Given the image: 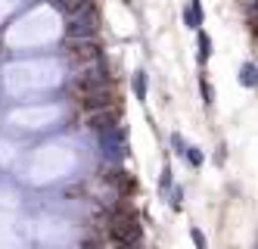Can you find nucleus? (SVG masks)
<instances>
[{"label": "nucleus", "mask_w": 258, "mask_h": 249, "mask_svg": "<svg viewBox=\"0 0 258 249\" xmlns=\"http://www.w3.org/2000/svg\"><path fill=\"white\" fill-rule=\"evenodd\" d=\"M97 31V13L90 10L87 4H81L75 10V16L69 19V25H66V34L69 37H94Z\"/></svg>", "instance_id": "nucleus-1"}, {"label": "nucleus", "mask_w": 258, "mask_h": 249, "mask_svg": "<svg viewBox=\"0 0 258 249\" xmlns=\"http://www.w3.org/2000/svg\"><path fill=\"white\" fill-rule=\"evenodd\" d=\"M100 140H103V153H106V159H109V162H118V159L124 156V137H121V131H118V128L100 134Z\"/></svg>", "instance_id": "nucleus-2"}, {"label": "nucleus", "mask_w": 258, "mask_h": 249, "mask_svg": "<svg viewBox=\"0 0 258 249\" xmlns=\"http://www.w3.org/2000/svg\"><path fill=\"white\" fill-rule=\"evenodd\" d=\"M118 128V116L112 109H106V112H94V119H90V131H97V134H106V131H112Z\"/></svg>", "instance_id": "nucleus-3"}, {"label": "nucleus", "mask_w": 258, "mask_h": 249, "mask_svg": "<svg viewBox=\"0 0 258 249\" xmlns=\"http://www.w3.org/2000/svg\"><path fill=\"white\" fill-rule=\"evenodd\" d=\"M183 22H187V28H199L202 25V7L196 4V0L183 10Z\"/></svg>", "instance_id": "nucleus-4"}, {"label": "nucleus", "mask_w": 258, "mask_h": 249, "mask_svg": "<svg viewBox=\"0 0 258 249\" xmlns=\"http://www.w3.org/2000/svg\"><path fill=\"white\" fill-rule=\"evenodd\" d=\"M146 87H150V78H146V72H134V97L137 100H146Z\"/></svg>", "instance_id": "nucleus-5"}, {"label": "nucleus", "mask_w": 258, "mask_h": 249, "mask_svg": "<svg viewBox=\"0 0 258 249\" xmlns=\"http://www.w3.org/2000/svg\"><path fill=\"white\" fill-rule=\"evenodd\" d=\"M239 81H243L246 87H255V84H258V69H255L252 63H246L243 69H239Z\"/></svg>", "instance_id": "nucleus-6"}, {"label": "nucleus", "mask_w": 258, "mask_h": 249, "mask_svg": "<svg viewBox=\"0 0 258 249\" xmlns=\"http://www.w3.org/2000/svg\"><path fill=\"white\" fill-rule=\"evenodd\" d=\"M183 156H187L190 165H202V150L199 146H187V150H183Z\"/></svg>", "instance_id": "nucleus-7"}, {"label": "nucleus", "mask_w": 258, "mask_h": 249, "mask_svg": "<svg viewBox=\"0 0 258 249\" xmlns=\"http://www.w3.org/2000/svg\"><path fill=\"white\" fill-rule=\"evenodd\" d=\"M209 53H212V41H209V34H199V60H209Z\"/></svg>", "instance_id": "nucleus-8"}, {"label": "nucleus", "mask_w": 258, "mask_h": 249, "mask_svg": "<svg viewBox=\"0 0 258 249\" xmlns=\"http://www.w3.org/2000/svg\"><path fill=\"white\" fill-rule=\"evenodd\" d=\"M168 187H171V168H165L162 171V181H159V193L165 196V193H168Z\"/></svg>", "instance_id": "nucleus-9"}, {"label": "nucleus", "mask_w": 258, "mask_h": 249, "mask_svg": "<svg viewBox=\"0 0 258 249\" xmlns=\"http://www.w3.org/2000/svg\"><path fill=\"white\" fill-rule=\"evenodd\" d=\"M171 143L177 146V153H183V140H180V134H174V137H171Z\"/></svg>", "instance_id": "nucleus-10"}, {"label": "nucleus", "mask_w": 258, "mask_h": 249, "mask_svg": "<svg viewBox=\"0 0 258 249\" xmlns=\"http://www.w3.org/2000/svg\"><path fill=\"white\" fill-rule=\"evenodd\" d=\"M66 4H69V7H75V4H78V0H59V7H66Z\"/></svg>", "instance_id": "nucleus-11"}]
</instances>
